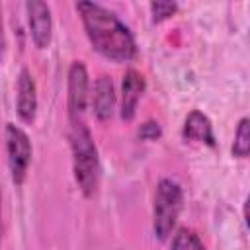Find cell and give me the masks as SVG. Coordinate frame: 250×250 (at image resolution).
<instances>
[{"label":"cell","mask_w":250,"mask_h":250,"mask_svg":"<svg viewBox=\"0 0 250 250\" xmlns=\"http://www.w3.org/2000/svg\"><path fill=\"white\" fill-rule=\"evenodd\" d=\"M137 137H139L141 141H158V139L162 137V127H160L158 121L146 119V121H143V123L139 125Z\"/></svg>","instance_id":"5bb4252c"},{"label":"cell","mask_w":250,"mask_h":250,"mask_svg":"<svg viewBox=\"0 0 250 250\" xmlns=\"http://www.w3.org/2000/svg\"><path fill=\"white\" fill-rule=\"evenodd\" d=\"M230 154L234 158H250V117L238 119Z\"/></svg>","instance_id":"8fae6325"},{"label":"cell","mask_w":250,"mask_h":250,"mask_svg":"<svg viewBox=\"0 0 250 250\" xmlns=\"http://www.w3.org/2000/svg\"><path fill=\"white\" fill-rule=\"evenodd\" d=\"M115 102H117V94H115L113 80L107 74H100L96 78L94 94H92V111H94L96 119H100V121L111 119Z\"/></svg>","instance_id":"9c48e42d"},{"label":"cell","mask_w":250,"mask_h":250,"mask_svg":"<svg viewBox=\"0 0 250 250\" xmlns=\"http://www.w3.org/2000/svg\"><path fill=\"white\" fill-rule=\"evenodd\" d=\"M90 94V78L88 68L82 61H72L68 66V80H66V107L70 123H80L86 111Z\"/></svg>","instance_id":"5b68a950"},{"label":"cell","mask_w":250,"mask_h":250,"mask_svg":"<svg viewBox=\"0 0 250 250\" xmlns=\"http://www.w3.org/2000/svg\"><path fill=\"white\" fill-rule=\"evenodd\" d=\"M27 25L31 41L37 49H47L53 39V16L51 6L41 0H27L25 2Z\"/></svg>","instance_id":"8992f818"},{"label":"cell","mask_w":250,"mask_h":250,"mask_svg":"<svg viewBox=\"0 0 250 250\" xmlns=\"http://www.w3.org/2000/svg\"><path fill=\"white\" fill-rule=\"evenodd\" d=\"M148 10H150V16H152V21H154V23H160V21L172 18V16L178 12V4H176V2L156 0V2H150V4H148Z\"/></svg>","instance_id":"4fadbf2b"},{"label":"cell","mask_w":250,"mask_h":250,"mask_svg":"<svg viewBox=\"0 0 250 250\" xmlns=\"http://www.w3.org/2000/svg\"><path fill=\"white\" fill-rule=\"evenodd\" d=\"M86 37L94 51L113 62H129L137 57V41L133 31L105 6L80 0L74 4Z\"/></svg>","instance_id":"6da1fadb"},{"label":"cell","mask_w":250,"mask_h":250,"mask_svg":"<svg viewBox=\"0 0 250 250\" xmlns=\"http://www.w3.org/2000/svg\"><path fill=\"white\" fill-rule=\"evenodd\" d=\"M145 76L135 70V68H129L125 74H123V80H121V98H119V117L121 121L129 123L135 119L137 115V105H139V100L145 92Z\"/></svg>","instance_id":"52a82bcc"},{"label":"cell","mask_w":250,"mask_h":250,"mask_svg":"<svg viewBox=\"0 0 250 250\" xmlns=\"http://www.w3.org/2000/svg\"><path fill=\"white\" fill-rule=\"evenodd\" d=\"M182 137H184V141H195V143H203L207 146L217 145L211 119L199 109H191L186 115L184 127H182Z\"/></svg>","instance_id":"30bf717a"},{"label":"cell","mask_w":250,"mask_h":250,"mask_svg":"<svg viewBox=\"0 0 250 250\" xmlns=\"http://www.w3.org/2000/svg\"><path fill=\"white\" fill-rule=\"evenodd\" d=\"M4 141H6V160H8L12 182L16 186H21L31 164V154H33L31 141L27 133L16 123H6Z\"/></svg>","instance_id":"277c9868"},{"label":"cell","mask_w":250,"mask_h":250,"mask_svg":"<svg viewBox=\"0 0 250 250\" xmlns=\"http://www.w3.org/2000/svg\"><path fill=\"white\" fill-rule=\"evenodd\" d=\"M70 152H72V174L82 195L92 197L100 184V156L98 146L90 129L80 123H70Z\"/></svg>","instance_id":"7a4b0ae2"},{"label":"cell","mask_w":250,"mask_h":250,"mask_svg":"<svg viewBox=\"0 0 250 250\" xmlns=\"http://www.w3.org/2000/svg\"><path fill=\"white\" fill-rule=\"evenodd\" d=\"M16 111L23 123H33L37 115V86L29 68H21L16 80Z\"/></svg>","instance_id":"ba28073f"},{"label":"cell","mask_w":250,"mask_h":250,"mask_svg":"<svg viewBox=\"0 0 250 250\" xmlns=\"http://www.w3.org/2000/svg\"><path fill=\"white\" fill-rule=\"evenodd\" d=\"M242 211H244V223H246V227H248V230H250V193H248L246 199H244Z\"/></svg>","instance_id":"9a60e30c"},{"label":"cell","mask_w":250,"mask_h":250,"mask_svg":"<svg viewBox=\"0 0 250 250\" xmlns=\"http://www.w3.org/2000/svg\"><path fill=\"white\" fill-rule=\"evenodd\" d=\"M184 209L182 186L172 178H162L156 184L154 205H152V232L158 240H166Z\"/></svg>","instance_id":"3957f363"},{"label":"cell","mask_w":250,"mask_h":250,"mask_svg":"<svg viewBox=\"0 0 250 250\" xmlns=\"http://www.w3.org/2000/svg\"><path fill=\"white\" fill-rule=\"evenodd\" d=\"M170 250H205V246H203V242H201V238L197 236L195 230L182 227L172 236Z\"/></svg>","instance_id":"7c38bea8"}]
</instances>
